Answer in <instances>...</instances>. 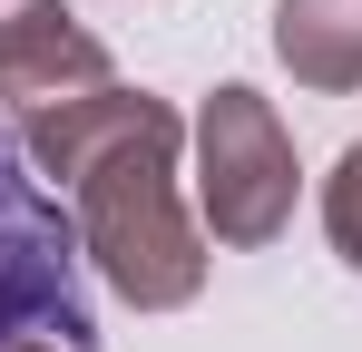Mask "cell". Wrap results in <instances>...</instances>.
I'll list each match as a JSON object with an SVG mask.
<instances>
[{
	"instance_id": "7a4b0ae2",
	"label": "cell",
	"mask_w": 362,
	"mask_h": 352,
	"mask_svg": "<svg viewBox=\"0 0 362 352\" xmlns=\"http://www.w3.org/2000/svg\"><path fill=\"white\" fill-rule=\"evenodd\" d=\"M10 343L88 352L98 313H88V284H78V225H69V206L30 176L20 137L0 127V352Z\"/></svg>"
},
{
	"instance_id": "52a82bcc",
	"label": "cell",
	"mask_w": 362,
	"mask_h": 352,
	"mask_svg": "<svg viewBox=\"0 0 362 352\" xmlns=\"http://www.w3.org/2000/svg\"><path fill=\"white\" fill-rule=\"evenodd\" d=\"M10 352H59V343H10Z\"/></svg>"
},
{
	"instance_id": "8992f818",
	"label": "cell",
	"mask_w": 362,
	"mask_h": 352,
	"mask_svg": "<svg viewBox=\"0 0 362 352\" xmlns=\"http://www.w3.org/2000/svg\"><path fill=\"white\" fill-rule=\"evenodd\" d=\"M323 235H333V254L362 274V137L333 157V176H323Z\"/></svg>"
},
{
	"instance_id": "6da1fadb",
	"label": "cell",
	"mask_w": 362,
	"mask_h": 352,
	"mask_svg": "<svg viewBox=\"0 0 362 352\" xmlns=\"http://www.w3.org/2000/svg\"><path fill=\"white\" fill-rule=\"evenodd\" d=\"M30 176L69 196V225H78V264H98L118 303L137 313H177L206 293V235L186 216L177 186V147L186 117L147 88H88V98H59V108L10 117Z\"/></svg>"
},
{
	"instance_id": "277c9868",
	"label": "cell",
	"mask_w": 362,
	"mask_h": 352,
	"mask_svg": "<svg viewBox=\"0 0 362 352\" xmlns=\"http://www.w3.org/2000/svg\"><path fill=\"white\" fill-rule=\"evenodd\" d=\"M108 78H118V59L69 20V0H0V108L10 117L88 98Z\"/></svg>"
},
{
	"instance_id": "3957f363",
	"label": "cell",
	"mask_w": 362,
	"mask_h": 352,
	"mask_svg": "<svg viewBox=\"0 0 362 352\" xmlns=\"http://www.w3.org/2000/svg\"><path fill=\"white\" fill-rule=\"evenodd\" d=\"M294 186H303V167H294V137H284L274 98L226 78L196 108V216H206V235L235 245V254L274 245L294 225Z\"/></svg>"
},
{
	"instance_id": "5b68a950",
	"label": "cell",
	"mask_w": 362,
	"mask_h": 352,
	"mask_svg": "<svg viewBox=\"0 0 362 352\" xmlns=\"http://www.w3.org/2000/svg\"><path fill=\"white\" fill-rule=\"evenodd\" d=\"M274 59L323 98L362 88V0H274Z\"/></svg>"
}]
</instances>
